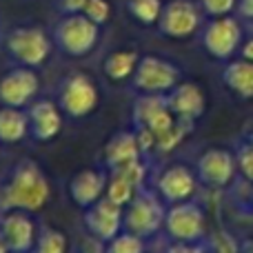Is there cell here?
<instances>
[{
  "instance_id": "cell-28",
  "label": "cell",
  "mask_w": 253,
  "mask_h": 253,
  "mask_svg": "<svg viewBox=\"0 0 253 253\" xmlns=\"http://www.w3.org/2000/svg\"><path fill=\"white\" fill-rule=\"evenodd\" d=\"M83 13L87 18H91L96 25L102 27L111 18V4H109V0H89L87 7L83 9Z\"/></svg>"
},
{
  "instance_id": "cell-19",
  "label": "cell",
  "mask_w": 253,
  "mask_h": 253,
  "mask_svg": "<svg viewBox=\"0 0 253 253\" xmlns=\"http://www.w3.org/2000/svg\"><path fill=\"white\" fill-rule=\"evenodd\" d=\"M138 160H142V149H140L138 135L131 131H120L105 147V162L109 167L107 171L123 169V167H129Z\"/></svg>"
},
{
  "instance_id": "cell-32",
  "label": "cell",
  "mask_w": 253,
  "mask_h": 253,
  "mask_svg": "<svg viewBox=\"0 0 253 253\" xmlns=\"http://www.w3.org/2000/svg\"><path fill=\"white\" fill-rule=\"evenodd\" d=\"M240 56L247 58V60L253 62V38L249 40H242V47H240Z\"/></svg>"
},
{
  "instance_id": "cell-7",
  "label": "cell",
  "mask_w": 253,
  "mask_h": 253,
  "mask_svg": "<svg viewBox=\"0 0 253 253\" xmlns=\"http://www.w3.org/2000/svg\"><path fill=\"white\" fill-rule=\"evenodd\" d=\"M202 22H205V11H202L200 2H196V0H169L162 7L158 31L167 38L182 40L200 31Z\"/></svg>"
},
{
  "instance_id": "cell-16",
  "label": "cell",
  "mask_w": 253,
  "mask_h": 253,
  "mask_svg": "<svg viewBox=\"0 0 253 253\" xmlns=\"http://www.w3.org/2000/svg\"><path fill=\"white\" fill-rule=\"evenodd\" d=\"M144 175H147V165L142 160L133 162L129 167H123V169L109 171V182H107V193L105 196L109 198L111 202L120 207H126L133 196L142 189Z\"/></svg>"
},
{
  "instance_id": "cell-29",
  "label": "cell",
  "mask_w": 253,
  "mask_h": 253,
  "mask_svg": "<svg viewBox=\"0 0 253 253\" xmlns=\"http://www.w3.org/2000/svg\"><path fill=\"white\" fill-rule=\"evenodd\" d=\"M167 253H213L209 245H205V240H196V242H173L167 249Z\"/></svg>"
},
{
  "instance_id": "cell-10",
  "label": "cell",
  "mask_w": 253,
  "mask_h": 253,
  "mask_svg": "<svg viewBox=\"0 0 253 253\" xmlns=\"http://www.w3.org/2000/svg\"><path fill=\"white\" fill-rule=\"evenodd\" d=\"M84 211V227L96 240L109 242L111 238H116L125 229L123 218H125V207L111 202L107 196H102L98 202H93L91 207H87Z\"/></svg>"
},
{
  "instance_id": "cell-22",
  "label": "cell",
  "mask_w": 253,
  "mask_h": 253,
  "mask_svg": "<svg viewBox=\"0 0 253 253\" xmlns=\"http://www.w3.org/2000/svg\"><path fill=\"white\" fill-rule=\"evenodd\" d=\"M138 51L133 49H120V51H114L105 58V65H102V71H105L107 78H111L114 83H120V80H126L133 76L135 67H138Z\"/></svg>"
},
{
  "instance_id": "cell-26",
  "label": "cell",
  "mask_w": 253,
  "mask_h": 253,
  "mask_svg": "<svg viewBox=\"0 0 253 253\" xmlns=\"http://www.w3.org/2000/svg\"><path fill=\"white\" fill-rule=\"evenodd\" d=\"M236 162H238V171L245 175L249 182H253V144L249 140H240L236 144Z\"/></svg>"
},
{
  "instance_id": "cell-24",
  "label": "cell",
  "mask_w": 253,
  "mask_h": 253,
  "mask_svg": "<svg viewBox=\"0 0 253 253\" xmlns=\"http://www.w3.org/2000/svg\"><path fill=\"white\" fill-rule=\"evenodd\" d=\"M144 240H147V238L123 229L116 238L105 242V253H144V249H147Z\"/></svg>"
},
{
  "instance_id": "cell-17",
  "label": "cell",
  "mask_w": 253,
  "mask_h": 253,
  "mask_svg": "<svg viewBox=\"0 0 253 253\" xmlns=\"http://www.w3.org/2000/svg\"><path fill=\"white\" fill-rule=\"evenodd\" d=\"M60 107L53 105L51 100H36L29 105L27 116H29V135L38 142H49L53 140L62 129V116Z\"/></svg>"
},
{
  "instance_id": "cell-18",
  "label": "cell",
  "mask_w": 253,
  "mask_h": 253,
  "mask_svg": "<svg viewBox=\"0 0 253 253\" xmlns=\"http://www.w3.org/2000/svg\"><path fill=\"white\" fill-rule=\"evenodd\" d=\"M107 173L98 169H83L71 178L69 196L80 209H87L107 193Z\"/></svg>"
},
{
  "instance_id": "cell-27",
  "label": "cell",
  "mask_w": 253,
  "mask_h": 253,
  "mask_svg": "<svg viewBox=\"0 0 253 253\" xmlns=\"http://www.w3.org/2000/svg\"><path fill=\"white\" fill-rule=\"evenodd\" d=\"M205 11V16L209 18H218V16H229L238 9L240 0H198Z\"/></svg>"
},
{
  "instance_id": "cell-6",
  "label": "cell",
  "mask_w": 253,
  "mask_h": 253,
  "mask_svg": "<svg viewBox=\"0 0 253 253\" xmlns=\"http://www.w3.org/2000/svg\"><path fill=\"white\" fill-rule=\"evenodd\" d=\"M180 78H182V71L171 60H165V58L158 56H142L138 60L133 76H131V84L140 93L167 96L180 83Z\"/></svg>"
},
{
  "instance_id": "cell-1",
  "label": "cell",
  "mask_w": 253,
  "mask_h": 253,
  "mask_svg": "<svg viewBox=\"0 0 253 253\" xmlns=\"http://www.w3.org/2000/svg\"><path fill=\"white\" fill-rule=\"evenodd\" d=\"M49 196H51V189L42 169L34 160H20L13 167L7 184L0 191V207L4 211L20 209L34 213L47 205Z\"/></svg>"
},
{
  "instance_id": "cell-4",
  "label": "cell",
  "mask_w": 253,
  "mask_h": 253,
  "mask_svg": "<svg viewBox=\"0 0 253 253\" xmlns=\"http://www.w3.org/2000/svg\"><path fill=\"white\" fill-rule=\"evenodd\" d=\"M4 47L18 65L36 69V67H42L51 56L53 38L42 27H18L9 31Z\"/></svg>"
},
{
  "instance_id": "cell-31",
  "label": "cell",
  "mask_w": 253,
  "mask_h": 253,
  "mask_svg": "<svg viewBox=\"0 0 253 253\" xmlns=\"http://www.w3.org/2000/svg\"><path fill=\"white\" fill-rule=\"evenodd\" d=\"M236 11L240 13V18H245V20L253 22V0H240Z\"/></svg>"
},
{
  "instance_id": "cell-9",
  "label": "cell",
  "mask_w": 253,
  "mask_h": 253,
  "mask_svg": "<svg viewBox=\"0 0 253 253\" xmlns=\"http://www.w3.org/2000/svg\"><path fill=\"white\" fill-rule=\"evenodd\" d=\"M58 107L71 118H84L98 107V89L84 74H69L58 89Z\"/></svg>"
},
{
  "instance_id": "cell-5",
  "label": "cell",
  "mask_w": 253,
  "mask_h": 253,
  "mask_svg": "<svg viewBox=\"0 0 253 253\" xmlns=\"http://www.w3.org/2000/svg\"><path fill=\"white\" fill-rule=\"evenodd\" d=\"M200 42L205 51L215 60H231L242 47V27L238 18L218 16L202 25Z\"/></svg>"
},
{
  "instance_id": "cell-8",
  "label": "cell",
  "mask_w": 253,
  "mask_h": 253,
  "mask_svg": "<svg viewBox=\"0 0 253 253\" xmlns=\"http://www.w3.org/2000/svg\"><path fill=\"white\" fill-rule=\"evenodd\" d=\"M165 231L173 242L205 240V233H207L205 211L196 202H189V200L167 205Z\"/></svg>"
},
{
  "instance_id": "cell-2",
  "label": "cell",
  "mask_w": 253,
  "mask_h": 253,
  "mask_svg": "<svg viewBox=\"0 0 253 253\" xmlns=\"http://www.w3.org/2000/svg\"><path fill=\"white\" fill-rule=\"evenodd\" d=\"M100 40V25L80 13H65L53 27V44L71 58H83L96 49Z\"/></svg>"
},
{
  "instance_id": "cell-11",
  "label": "cell",
  "mask_w": 253,
  "mask_h": 253,
  "mask_svg": "<svg viewBox=\"0 0 253 253\" xmlns=\"http://www.w3.org/2000/svg\"><path fill=\"white\" fill-rule=\"evenodd\" d=\"M238 171V162H236V153L229 149L215 147V149H207L196 165V175L202 184L207 187H215L222 189L227 187L233 180Z\"/></svg>"
},
{
  "instance_id": "cell-25",
  "label": "cell",
  "mask_w": 253,
  "mask_h": 253,
  "mask_svg": "<svg viewBox=\"0 0 253 253\" xmlns=\"http://www.w3.org/2000/svg\"><path fill=\"white\" fill-rule=\"evenodd\" d=\"M31 253H67V236L58 229L44 227L40 236L36 238Z\"/></svg>"
},
{
  "instance_id": "cell-34",
  "label": "cell",
  "mask_w": 253,
  "mask_h": 253,
  "mask_svg": "<svg viewBox=\"0 0 253 253\" xmlns=\"http://www.w3.org/2000/svg\"><path fill=\"white\" fill-rule=\"evenodd\" d=\"M247 140H249V142L253 144V126H251V131H249V133H247Z\"/></svg>"
},
{
  "instance_id": "cell-12",
  "label": "cell",
  "mask_w": 253,
  "mask_h": 253,
  "mask_svg": "<svg viewBox=\"0 0 253 253\" xmlns=\"http://www.w3.org/2000/svg\"><path fill=\"white\" fill-rule=\"evenodd\" d=\"M38 76L31 67H16V69L7 71L0 78V102L7 107H20L25 109L31 105L34 96L38 93Z\"/></svg>"
},
{
  "instance_id": "cell-30",
  "label": "cell",
  "mask_w": 253,
  "mask_h": 253,
  "mask_svg": "<svg viewBox=\"0 0 253 253\" xmlns=\"http://www.w3.org/2000/svg\"><path fill=\"white\" fill-rule=\"evenodd\" d=\"M89 0H58V7L62 13H80L87 7Z\"/></svg>"
},
{
  "instance_id": "cell-23",
  "label": "cell",
  "mask_w": 253,
  "mask_h": 253,
  "mask_svg": "<svg viewBox=\"0 0 253 253\" xmlns=\"http://www.w3.org/2000/svg\"><path fill=\"white\" fill-rule=\"evenodd\" d=\"M165 2L162 0H126V9L129 13L142 25H158L160 20V13Z\"/></svg>"
},
{
  "instance_id": "cell-3",
  "label": "cell",
  "mask_w": 253,
  "mask_h": 253,
  "mask_svg": "<svg viewBox=\"0 0 253 253\" xmlns=\"http://www.w3.org/2000/svg\"><path fill=\"white\" fill-rule=\"evenodd\" d=\"M165 200L158 196V191L153 193L147 189H140L133 196V200L125 207V231L138 233L142 238H151L160 231V227H165Z\"/></svg>"
},
{
  "instance_id": "cell-21",
  "label": "cell",
  "mask_w": 253,
  "mask_h": 253,
  "mask_svg": "<svg viewBox=\"0 0 253 253\" xmlns=\"http://www.w3.org/2000/svg\"><path fill=\"white\" fill-rule=\"evenodd\" d=\"M29 135V116L20 107H0V142L13 144Z\"/></svg>"
},
{
  "instance_id": "cell-33",
  "label": "cell",
  "mask_w": 253,
  "mask_h": 253,
  "mask_svg": "<svg viewBox=\"0 0 253 253\" xmlns=\"http://www.w3.org/2000/svg\"><path fill=\"white\" fill-rule=\"evenodd\" d=\"M0 253H11V251H9V247H7V242H4L2 233H0Z\"/></svg>"
},
{
  "instance_id": "cell-20",
  "label": "cell",
  "mask_w": 253,
  "mask_h": 253,
  "mask_svg": "<svg viewBox=\"0 0 253 253\" xmlns=\"http://www.w3.org/2000/svg\"><path fill=\"white\" fill-rule=\"evenodd\" d=\"M222 83L240 98H253V62L247 58L229 60L222 69Z\"/></svg>"
},
{
  "instance_id": "cell-13",
  "label": "cell",
  "mask_w": 253,
  "mask_h": 253,
  "mask_svg": "<svg viewBox=\"0 0 253 253\" xmlns=\"http://www.w3.org/2000/svg\"><path fill=\"white\" fill-rule=\"evenodd\" d=\"M198 175L193 173L189 167L184 165H171L158 175L156 180V191L158 196L165 200V205H175V202H184L196 193L198 187Z\"/></svg>"
},
{
  "instance_id": "cell-14",
  "label": "cell",
  "mask_w": 253,
  "mask_h": 253,
  "mask_svg": "<svg viewBox=\"0 0 253 253\" xmlns=\"http://www.w3.org/2000/svg\"><path fill=\"white\" fill-rule=\"evenodd\" d=\"M0 233L11 253H31L36 245V224L29 218V211L9 209L0 220Z\"/></svg>"
},
{
  "instance_id": "cell-15",
  "label": "cell",
  "mask_w": 253,
  "mask_h": 253,
  "mask_svg": "<svg viewBox=\"0 0 253 253\" xmlns=\"http://www.w3.org/2000/svg\"><path fill=\"white\" fill-rule=\"evenodd\" d=\"M167 102H169V109L173 111L175 118L189 125L202 118L207 109L205 91L196 83H182V80L167 93Z\"/></svg>"
}]
</instances>
